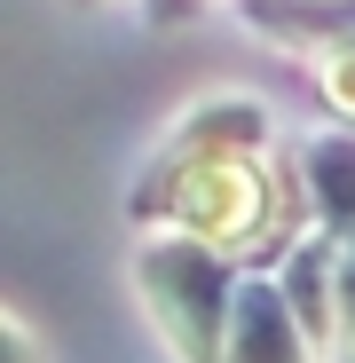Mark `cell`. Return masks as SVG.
Masks as SVG:
<instances>
[{
    "instance_id": "1",
    "label": "cell",
    "mask_w": 355,
    "mask_h": 363,
    "mask_svg": "<svg viewBox=\"0 0 355 363\" xmlns=\"http://www.w3.org/2000/svg\"><path fill=\"white\" fill-rule=\"evenodd\" d=\"M135 277L150 292V316H158L166 347L182 355V363H221L229 308H237V284H245V277H229V261L213 245H198V237H166V245H150L135 261Z\"/></svg>"
},
{
    "instance_id": "2",
    "label": "cell",
    "mask_w": 355,
    "mask_h": 363,
    "mask_svg": "<svg viewBox=\"0 0 355 363\" xmlns=\"http://www.w3.org/2000/svg\"><path fill=\"white\" fill-rule=\"evenodd\" d=\"M308 332L292 316V300L276 277H245L237 284V308H229V347L221 363H308Z\"/></svg>"
},
{
    "instance_id": "3",
    "label": "cell",
    "mask_w": 355,
    "mask_h": 363,
    "mask_svg": "<svg viewBox=\"0 0 355 363\" xmlns=\"http://www.w3.org/2000/svg\"><path fill=\"white\" fill-rule=\"evenodd\" d=\"M300 174H308V206L324 213V237H347L355 229V135H316L300 150Z\"/></svg>"
},
{
    "instance_id": "4",
    "label": "cell",
    "mask_w": 355,
    "mask_h": 363,
    "mask_svg": "<svg viewBox=\"0 0 355 363\" xmlns=\"http://www.w3.org/2000/svg\"><path fill=\"white\" fill-rule=\"evenodd\" d=\"M332 347H347V363H355V229L339 245V332H332Z\"/></svg>"
},
{
    "instance_id": "5",
    "label": "cell",
    "mask_w": 355,
    "mask_h": 363,
    "mask_svg": "<svg viewBox=\"0 0 355 363\" xmlns=\"http://www.w3.org/2000/svg\"><path fill=\"white\" fill-rule=\"evenodd\" d=\"M9 363H40V347H32V332H24V324H9Z\"/></svg>"
}]
</instances>
